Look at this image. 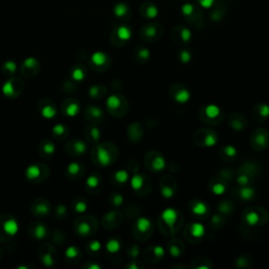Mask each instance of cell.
<instances>
[{
  "instance_id": "cell-44",
  "label": "cell",
  "mask_w": 269,
  "mask_h": 269,
  "mask_svg": "<svg viewBox=\"0 0 269 269\" xmlns=\"http://www.w3.org/2000/svg\"><path fill=\"white\" fill-rule=\"evenodd\" d=\"M198 3L200 6H202V8L204 9H210L213 8V6H215L217 0H197Z\"/></svg>"
},
{
  "instance_id": "cell-59",
  "label": "cell",
  "mask_w": 269,
  "mask_h": 269,
  "mask_svg": "<svg viewBox=\"0 0 269 269\" xmlns=\"http://www.w3.org/2000/svg\"><path fill=\"white\" fill-rule=\"evenodd\" d=\"M90 248L92 251H99L101 248V244L98 241H93L90 243Z\"/></svg>"
},
{
  "instance_id": "cell-35",
  "label": "cell",
  "mask_w": 269,
  "mask_h": 269,
  "mask_svg": "<svg viewBox=\"0 0 269 269\" xmlns=\"http://www.w3.org/2000/svg\"><path fill=\"white\" fill-rule=\"evenodd\" d=\"M178 57L182 63H188L192 60V52L187 49H181L178 53Z\"/></svg>"
},
{
  "instance_id": "cell-23",
  "label": "cell",
  "mask_w": 269,
  "mask_h": 269,
  "mask_svg": "<svg viewBox=\"0 0 269 269\" xmlns=\"http://www.w3.org/2000/svg\"><path fill=\"white\" fill-rule=\"evenodd\" d=\"M254 120L259 123L265 122L269 117V106L265 103H258L252 110Z\"/></svg>"
},
{
  "instance_id": "cell-12",
  "label": "cell",
  "mask_w": 269,
  "mask_h": 269,
  "mask_svg": "<svg viewBox=\"0 0 269 269\" xmlns=\"http://www.w3.org/2000/svg\"><path fill=\"white\" fill-rule=\"evenodd\" d=\"M132 38V28L125 24H121L114 30L112 34V42L115 46H124Z\"/></svg>"
},
{
  "instance_id": "cell-62",
  "label": "cell",
  "mask_w": 269,
  "mask_h": 269,
  "mask_svg": "<svg viewBox=\"0 0 269 269\" xmlns=\"http://www.w3.org/2000/svg\"><path fill=\"white\" fill-rule=\"evenodd\" d=\"M37 212L40 213V214H47L49 212V208L45 204H40L37 207Z\"/></svg>"
},
{
  "instance_id": "cell-14",
  "label": "cell",
  "mask_w": 269,
  "mask_h": 269,
  "mask_svg": "<svg viewBox=\"0 0 269 269\" xmlns=\"http://www.w3.org/2000/svg\"><path fill=\"white\" fill-rule=\"evenodd\" d=\"M181 13L183 17L193 24L199 23L202 19V12L197 5L193 3H184L181 8Z\"/></svg>"
},
{
  "instance_id": "cell-60",
  "label": "cell",
  "mask_w": 269,
  "mask_h": 269,
  "mask_svg": "<svg viewBox=\"0 0 269 269\" xmlns=\"http://www.w3.org/2000/svg\"><path fill=\"white\" fill-rule=\"evenodd\" d=\"M139 251H140L139 247H138L137 245H133L132 248H130V250H129V256L137 257L138 254H139Z\"/></svg>"
},
{
  "instance_id": "cell-21",
  "label": "cell",
  "mask_w": 269,
  "mask_h": 269,
  "mask_svg": "<svg viewBox=\"0 0 269 269\" xmlns=\"http://www.w3.org/2000/svg\"><path fill=\"white\" fill-rule=\"evenodd\" d=\"M208 187L209 190L212 191V193H214L215 195H223L225 194L227 190V181L221 178L220 176L215 177L212 180L209 181L208 183Z\"/></svg>"
},
{
  "instance_id": "cell-16",
  "label": "cell",
  "mask_w": 269,
  "mask_h": 269,
  "mask_svg": "<svg viewBox=\"0 0 269 269\" xmlns=\"http://www.w3.org/2000/svg\"><path fill=\"white\" fill-rule=\"evenodd\" d=\"M205 229L203 227V225L199 223H192L188 225V226L184 230V236L188 241L193 243L198 242L200 240L204 237Z\"/></svg>"
},
{
  "instance_id": "cell-22",
  "label": "cell",
  "mask_w": 269,
  "mask_h": 269,
  "mask_svg": "<svg viewBox=\"0 0 269 269\" xmlns=\"http://www.w3.org/2000/svg\"><path fill=\"white\" fill-rule=\"evenodd\" d=\"M228 124L229 126L235 129V130H244L247 127V124H248V122H247V119L244 117L243 115L241 114H232L229 116L228 118Z\"/></svg>"
},
{
  "instance_id": "cell-15",
  "label": "cell",
  "mask_w": 269,
  "mask_h": 269,
  "mask_svg": "<svg viewBox=\"0 0 269 269\" xmlns=\"http://www.w3.org/2000/svg\"><path fill=\"white\" fill-rule=\"evenodd\" d=\"M170 94L171 97L178 103H186L191 99V92L182 83H174L171 87Z\"/></svg>"
},
{
  "instance_id": "cell-10",
  "label": "cell",
  "mask_w": 269,
  "mask_h": 269,
  "mask_svg": "<svg viewBox=\"0 0 269 269\" xmlns=\"http://www.w3.org/2000/svg\"><path fill=\"white\" fill-rule=\"evenodd\" d=\"M130 184H132V187L138 195L147 196L150 193L151 182L149 178L144 176V174H136L130 180Z\"/></svg>"
},
{
  "instance_id": "cell-53",
  "label": "cell",
  "mask_w": 269,
  "mask_h": 269,
  "mask_svg": "<svg viewBox=\"0 0 269 269\" xmlns=\"http://www.w3.org/2000/svg\"><path fill=\"white\" fill-rule=\"evenodd\" d=\"M87 208V205H86V203L81 201V202H78L76 206H75V209H76V212L77 213H84L85 210Z\"/></svg>"
},
{
  "instance_id": "cell-39",
  "label": "cell",
  "mask_w": 269,
  "mask_h": 269,
  "mask_svg": "<svg viewBox=\"0 0 269 269\" xmlns=\"http://www.w3.org/2000/svg\"><path fill=\"white\" fill-rule=\"evenodd\" d=\"M224 218H222L221 216L219 215H216L213 217V219L212 221H210V225H212V226L215 228H220V227H223V225H224Z\"/></svg>"
},
{
  "instance_id": "cell-54",
  "label": "cell",
  "mask_w": 269,
  "mask_h": 269,
  "mask_svg": "<svg viewBox=\"0 0 269 269\" xmlns=\"http://www.w3.org/2000/svg\"><path fill=\"white\" fill-rule=\"evenodd\" d=\"M5 70H8L9 72H15L16 71V68H17V65L16 63L14 62V61H8V62H5L4 64V67H3Z\"/></svg>"
},
{
  "instance_id": "cell-3",
  "label": "cell",
  "mask_w": 269,
  "mask_h": 269,
  "mask_svg": "<svg viewBox=\"0 0 269 269\" xmlns=\"http://www.w3.org/2000/svg\"><path fill=\"white\" fill-rule=\"evenodd\" d=\"M269 215L265 209L260 207H250L243 214V221L249 226H261L267 223Z\"/></svg>"
},
{
  "instance_id": "cell-50",
  "label": "cell",
  "mask_w": 269,
  "mask_h": 269,
  "mask_svg": "<svg viewBox=\"0 0 269 269\" xmlns=\"http://www.w3.org/2000/svg\"><path fill=\"white\" fill-rule=\"evenodd\" d=\"M24 65L27 69H33L34 67L37 65V60H36L35 58H27V59H25V61L24 62Z\"/></svg>"
},
{
  "instance_id": "cell-5",
  "label": "cell",
  "mask_w": 269,
  "mask_h": 269,
  "mask_svg": "<svg viewBox=\"0 0 269 269\" xmlns=\"http://www.w3.org/2000/svg\"><path fill=\"white\" fill-rule=\"evenodd\" d=\"M106 107L112 115L116 117H121L127 113L128 103L124 97L120 95H112L107 98Z\"/></svg>"
},
{
  "instance_id": "cell-41",
  "label": "cell",
  "mask_w": 269,
  "mask_h": 269,
  "mask_svg": "<svg viewBox=\"0 0 269 269\" xmlns=\"http://www.w3.org/2000/svg\"><path fill=\"white\" fill-rule=\"evenodd\" d=\"M2 92L5 96H13L14 95V86L12 81H6L2 86Z\"/></svg>"
},
{
  "instance_id": "cell-38",
  "label": "cell",
  "mask_w": 269,
  "mask_h": 269,
  "mask_svg": "<svg viewBox=\"0 0 269 269\" xmlns=\"http://www.w3.org/2000/svg\"><path fill=\"white\" fill-rule=\"evenodd\" d=\"M87 110H89V113L91 114V116L93 118H95V119H101L103 117V113L102 111L100 110L99 107L97 106H90L89 108H87Z\"/></svg>"
},
{
  "instance_id": "cell-27",
  "label": "cell",
  "mask_w": 269,
  "mask_h": 269,
  "mask_svg": "<svg viewBox=\"0 0 269 269\" xmlns=\"http://www.w3.org/2000/svg\"><path fill=\"white\" fill-rule=\"evenodd\" d=\"M128 136L129 139L135 143H138L143 136V129L140 123H134V124L129 125L128 127Z\"/></svg>"
},
{
  "instance_id": "cell-32",
  "label": "cell",
  "mask_w": 269,
  "mask_h": 269,
  "mask_svg": "<svg viewBox=\"0 0 269 269\" xmlns=\"http://www.w3.org/2000/svg\"><path fill=\"white\" fill-rule=\"evenodd\" d=\"M40 167L37 166V165H31V166H28L26 171H25V176L27 179H36V178H38L40 176Z\"/></svg>"
},
{
  "instance_id": "cell-46",
  "label": "cell",
  "mask_w": 269,
  "mask_h": 269,
  "mask_svg": "<svg viewBox=\"0 0 269 269\" xmlns=\"http://www.w3.org/2000/svg\"><path fill=\"white\" fill-rule=\"evenodd\" d=\"M111 202H112V204L115 205V206H118V205H121L122 204V202H123V197L121 195L119 194H114L112 196V199H111Z\"/></svg>"
},
{
  "instance_id": "cell-36",
  "label": "cell",
  "mask_w": 269,
  "mask_h": 269,
  "mask_svg": "<svg viewBox=\"0 0 269 269\" xmlns=\"http://www.w3.org/2000/svg\"><path fill=\"white\" fill-rule=\"evenodd\" d=\"M120 247H121V243L117 239H111L106 244V249L111 253H116L117 251H119Z\"/></svg>"
},
{
  "instance_id": "cell-56",
  "label": "cell",
  "mask_w": 269,
  "mask_h": 269,
  "mask_svg": "<svg viewBox=\"0 0 269 269\" xmlns=\"http://www.w3.org/2000/svg\"><path fill=\"white\" fill-rule=\"evenodd\" d=\"M100 86H92L91 90H90V95L93 97V98H96V97H99L100 95Z\"/></svg>"
},
{
  "instance_id": "cell-8",
  "label": "cell",
  "mask_w": 269,
  "mask_h": 269,
  "mask_svg": "<svg viewBox=\"0 0 269 269\" xmlns=\"http://www.w3.org/2000/svg\"><path fill=\"white\" fill-rule=\"evenodd\" d=\"M250 145L254 150L263 151L269 145V133L265 128H258L250 137Z\"/></svg>"
},
{
  "instance_id": "cell-26",
  "label": "cell",
  "mask_w": 269,
  "mask_h": 269,
  "mask_svg": "<svg viewBox=\"0 0 269 269\" xmlns=\"http://www.w3.org/2000/svg\"><path fill=\"white\" fill-rule=\"evenodd\" d=\"M92 63L99 69H106L110 64V58L103 52H96L92 55Z\"/></svg>"
},
{
  "instance_id": "cell-2",
  "label": "cell",
  "mask_w": 269,
  "mask_h": 269,
  "mask_svg": "<svg viewBox=\"0 0 269 269\" xmlns=\"http://www.w3.org/2000/svg\"><path fill=\"white\" fill-rule=\"evenodd\" d=\"M199 118L207 125H219L223 121L224 114L220 110V107L215 104H208L201 107L199 111Z\"/></svg>"
},
{
  "instance_id": "cell-20",
  "label": "cell",
  "mask_w": 269,
  "mask_h": 269,
  "mask_svg": "<svg viewBox=\"0 0 269 269\" xmlns=\"http://www.w3.org/2000/svg\"><path fill=\"white\" fill-rule=\"evenodd\" d=\"M234 193L235 197H237L238 199H241L242 201H251L252 199H254L257 195L256 190H254L253 187H251L250 185L248 186H240L236 190L232 191Z\"/></svg>"
},
{
  "instance_id": "cell-52",
  "label": "cell",
  "mask_w": 269,
  "mask_h": 269,
  "mask_svg": "<svg viewBox=\"0 0 269 269\" xmlns=\"http://www.w3.org/2000/svg\"><path fill=\"white\" fill-rule=\"evenodd\" d=\"M65 254H67L68 258H74L78 254V249L74 246H71L67 249V251H65Z\"/></svg>"
},
{
  "instance_id": "cell-18",
  "label": "cell",
  "mask_w": 269,
  "mask_h": 269,
  "mask_svg": "<svg viewBox=\"0 0 269 269\" xmlns=\"http://www.w3.org/2000/svg\"><path fill=\"white\" fill-rule=\"evenodd\" d=\"M139 11H140V15L143 18L148 19V20L155 19L158 16V14H159L158 6L154 2H151V1L143 2L140 5Z\"/></svg>"
},
{
  "instance_id": "cell-55",
  "label": "cell",
  "mask_w": 269,
  "mask_h": 269,
  "mask_svg": "<svg viewBox=\"0 0 269 269\" xmlns=\"http://www.w3.org/2000/svg\"><path fill=\"white\" fill-rule=\"evenodd\" d=\"M90 134H91L92 139L95 140V141H97L100 138V130L97 127H92Z\"/></svg>"
},
{
  "instance_id": "cell-33",
  "label": "cell",
  "mask_w": 269,
  "mask_h": 269,
  "mask_svg": "<svg viewBox=\"0 0 269 269\" xmlns=\"http://www.w3.org/2000/svg\"><path fill=\"white\" fill-rule=\"evenodd\" d=\"M234 204L230 201H222L219 203V205H218V209L220 210V213L224 214V215H229L230 213H232V210H234Z\"/></svg>"
},
{
  "instance_id": "cell-17",
  "label": "cell",
  "mask_w": 269,
  "mask_h": 269,
  "mask_svg": "<svg viewBox=\"0 0 269 269\" xmlns=\"http://www.w3.org/2000/svg\"><path fill=\"white\" fill-rule=\"evenodd\" d=\"M161 193L164 198H171L177 192V183L171 176H165L161 180Z\"/></svg>"
},
{
  "instance_id": "cell-40",
  "label": "cell",
  "mask_w": 269,
  "mask_h": 269,
  "mask_svg": "<svg viewBox=\"0 0 269 269\" xmlns=\"http://www.w3.org/2000/svg\"><path fill=\"white\" fill-rule=\"evenodd\" d=\"M91 229H92L91 225H90L89 223H86V222H83V223L80 224L79 226H78V228H77V230H78L79 234H80V235H82V236L89 235L90 232H91Z\"/></svg>"
},
{
  "instance_id": "cell-11",
  "label": "cell",
  "mask_w": 269,
  "mask_h": 269,
  "mask_svg": "<svg viewBox=\"0 0 269 269\" xmlns=\"http://www.w3.org/2000/svg\"><path fill=\"white\" fill-rule=\"evenodd\" d=\"M145 165L151 171H161L165 167V159L159 151H149L145 156Z\"/></svg>"
},
{
  "instance_id": "cell-1",
  "label": "cell",
  "mask_w": 269,
  "mask_h": 269,
  "mask_svg": "<svg viewBox=\"0 0 269 269\" xmlns=\"http://www.w3.org/2000/svg\"><path fill=\"white\" fill-rule=\"evenodd\" d=\"M158 222L165 224V227L163 226L159 228L162 234L166 236H173L180 229V227L182 226L183 217L177 209L169 208L165 212H163Z\"/></svg>"
},
{
  "instance_id": "cell-4",
  "label": "cell",
  "mask_w": 269,
  "mask_h": 269,
  "mask_svg": "<svg viewBox=\"0 0 269 269\" xmlns=\"http://www.w3.org/2000/svg\"><path fill=\"white\" fill-rule=\"evenodd\" d=\"M164 32V28L161 24L156 23V21H150V23L144 24L140 30V38L144 42H155L161 38Z\"/></svg>"
},
{
  "instance_id": "cell-61",
  "label": "cell",
  "mask_w": 269,
  "mask_h": 269,
  "mask_svg": "<svg viewBox=\"0 0 269 269\" xmlns=\"http://www.w3.org/2000/svg\"><path fill=\"white\" fill-rule=\"evenodd\" d=\"M43 263H45L47 266L53 264V259L50 257V254H47V256L43 257Z\"/></svg>"
},
{
  "instance_id": "cell-24",
  "label": "cell",
  "mask_w": 269,
  "mask_h": 269,
  "mask_svg": "<svg viewBox=\"0 0 269 269\" xmlns=\"http://www.w3.org/2000/svg\"><path fill=\"white\" fill-rule=\"evenodd\" d=\"M164 257V249L161 246H151L144 252V259L148 262H159Z\"/></svg>"
},
{
  "instance_id": "cell-25",
  "label": "cell",
  "mask_w": 269,
  "mask_h": 269,
  "mask_svg": "<svg viewBox=\"0 0 269 269\" xmlns=\"http://www.w3.org/2000/svg\"><path fill=\"white\" fill-rule=\"evenodd\" d=\"M114 15L122 21H127L132 16V11L126 3L119 2L114 6Z\"/></svg>"
},
{
  "instance_id": "cell-45",
  "label": "cell",
  "mask_w": 269,
  "mask_h": 269,
  "mask_svg": "<svg viewBox=\"0 0 269 269\" xmlns=\"http://www.w3.org/2000/svg\"><path fill=\"white\" fill-rule=\"evenodd\" d=\"M72 76L75 80H78V81H80V80H82L84 78V72H83L82 69L75 68L74 70H73Z\"/></svg>"
},
{
  "instance_id": "cell-28",
  "label": "cell",
  "mask_w": 269,
  "mask_h": 269,
  "mask_svg": "<svg viewBox=\"0 0 269 269\" xmlns=\"http://www.w3.org/2000/svg\"><path fill=\"white\" fill-rule=\"evenodd\" d=\"M169 249L171 252V257H180L181 254L184 251V245L182 241H180L179 239H172L171 241L169 243Z\"/></svg>"
},
{
  "instance_id": "cell-37",
  "label": "cell",
  "mask_w": 269,
  "mask_h": 269,
  "mask_svg": "<svg viewBox=\"0 0 269 269\" xmlns=\"http://www.w3.org/2000/svg\"><path fill=\"white\" fill-rule=\"evenodd\" d=\"M41 114L43 117H46L47 119H50L56 115V110H55V107L52 105H47L42 108Z\"/></svg>"
},
{
  "instance_id": "cell-43",
  "label": "cell",
  "mask_w": 269,
  "mask_h": 269,
  "mask_svg": "<svg viewBox=\"0 0 269 269\" xmlns=\"http://www.w3.org/2000/svg\"><path fill=\"white\" fill-rule=\"evenodd\" d=\"M86 184L89 187L96 188L100 185V179L97 176H90L86 180Z\"/></svg>"
},
{
  "instance_id": "cell-31",
  "label": "cell",
  "mask_w": 269,
  "mask_h": 269,
  "mask_svg": "<svg viewBox=\"0 0 269 269\" xmlns=\"http://www.w3.org/2000/svg\"><path fill=\"white\" fill-rule=\"evenodd\" d=\"M3 229L8 235L15 236L19 229L18 223L14 219H9L8 221H5V223L3 224Z\"/></svg>"
},
{
  "instance_id": "cell-57",
  "label": "cell",
  "mask_w": 269,
  "mask_h": 269,
  "mask_svg": "<svg viewBox=\"0 0 269 269\" xmlns=\"http://www.w3.org/2000/svg\"><path fill=\"white\" fill-rule=\"evenodd\" d=\"M53 132H54L56 135H62V134L65 132V127H64L62 124H57V125L54 126Z\"/></svg>"
},
{
  "instance_id": "cell-42",
  "label": "cell",
  "mask_w": 269,
  "mask_h": 269,
  "mask_svg": "<svg viewBox=\"0 0 269 269\" xmlns=\"http://www.w3.org/2000/svg\"><path fill=\"white\" fill-rule=\"evenodd\" d=\"M79 110H80L79 104L76 102H73L67 107V114L71 116V117H73V116H76L78 114Z\"/></svg>"
},
{
  "instance_id": "cell-19",
  "label": "cell",
  "mask_w": 269,
  "mask_h": 269,
  "mask_svg": "<svg viewBox=\"0 0 269 269\" xmlns=\"http://www.w3.org/2000/svg\"><path fill=\"white\" fill-rule=\"evenodd\" d=\"M190 209L194 216L200 218V219H204V218L207 217L209 214L208 206L204 202H202L200 200H193L190 203Z\"/></svg>"
},
{
  "instance_id": "cell-30",
  "label": "cell",
  "mask_w": 269,
  "mask_h": 269,
  "mask_svg": "<svg viewBox=\"0 0 269 269\" xmlns=\"http://www.w3.org/2000/svg\"><path fill=\"white\" fill-rule=\"evenodd\" d=\"M220 157L225 161H234L237 157V149L231 145H226L220 151Z\"/></svg>"
},
{
  "instance_id": "cell-34",
  "label": "cell",
  "mask_w": 269,
  "mask_h": 269,
  "mask_svg": "<svg viewBox=\"0 0 269 269\" xmlns=\"http://www.w3.org/2000/svg\"><path fill=\"white\" fill-rule=\"evenodd\" d=\"M114 180L117 184H124L128 180V172L126 171H118L114 173Z\"/></svg>"
},
{
  "instance_id": "cell-29",
  "label": "cell",
  "mask_w": 269,
  "mask_h": 269,
  "mask_svg": "<svg viewBox=\"0 0 269 269\" xmlns=\"http://www.w3.org/2000/svg\"><path fill=\"white\" fill-rule=\"evenodd\" d=\"M134 57L136 61L140 62V63H144V62H147L149 60L150 58V52L149 49L144 48V47H137L135 49V52H134Z\"/></svg>"
},
{
  "instance_id": "cell-13",
  "label": "cell",
  "mask_w": 269,
  "mask_h": 269,
  "mask_svg": "<svg viewBox=\"0 0 269 269\" xmlns=\"http://www.w3.org/2000/svg\"><path fill=\"white\" fill-rule=\"evenodd\" d=\"M171 37L173 41L181 46H186L192 41V32L184 25H176L172 28Z\"/></svg>"
},
{
  "instance_id": "cell-58",
  "label": "cell",
  "mask_w": 269,
  "mask_h": 269,
  "mask_svg": "<svg viewBox=\"0 0 269 269\" xmlns=\"http://www.w3.org/2000/svg\"><path fill=\"white\" fill-rule=\"evenodd\" d=\"M43 149H45V151L47 152V154H53V152L55 151V147H54L53 143L48 142L45 145V147H43Z\"/></svg>"
},
{
  "instance_id": "cell-51",
  "label": "cell",
  "mask_w": 269,
  "mask_h": 269,
  "mask_svg": "<svg viewBox=\"0 0 269 269\" xmlns=\"http://www.w3.org/2000/svg\"><path fill=\"white\" fill-rule=\"evenodd\" d=\"M219 176H220L221 178L225 179L226 181H229V180L232 178V171H231L230 170H228V169H225V170H223V171L220 172Z\"/></svg>"
},
{
  "instance_id": "cell-7",
  "label": "cell",
  "mask_w": 269,
  "mask_h": 269,
  "mask_svg": "<svg viewBox=\"0 0 269 269\" xmlns=\"http://www.w3.org/2000/svg\"><path fill=\"white\" fill-rule=\"evenodd\" d=\"M118 151L116 149L115 147L111 144H102L98 145L96 148V156H97V161L100 165L107 166L110 165L112 162L115 161V159L117 158Z\"/></svg>"
},
{
  "instance_id": "cell-6",
  "label": "cell",
  "mask_w": 269,
  "mask_h": 269,
  "mask_svg": "<svg viewBox=\"0 0 269 269\" xmlns=\"http://www.w3.org/2000/svg\"><path fill=\"white\" fill-rule=\"evenodd\" d=\"M195 143L202 147H212L218 142V135L210 128H201L194 135Z\"/></svg>"
},
{
  "instance_id": "cell-9",
  "label": "cell",
  "mask_w": 269,
  "mask_h": 269,
  "mask_svg": "<svg viewBox=\"0 0 269 269\" xmlns=\"http://www.w3.org/2000/svg\"><path fill=\"white\" fill-rule=\"evenodd\" d=\"M152 230H154V226H152L150 220L147 218H139L135 223L134 235L140 241H145L151 236Z\"/></svg>"
},
{
  "instance_id": "cell-47",
  "label": "cell",
  "mask_w": 269,
  "mask_h": 269,
  "mask_svg": "<svg viewBox=\"0 0 269 269\" xmlns=\"http://www.w3.org/2000/svg\"><path fill=\"white\" fill-rule=\"evenodd\" d=\"M80 169H81V166H80L78 163L73 162L68 166V171L71 174H77L80 171Z\"/></svg>"
},
{
  "instance_id": "cell-48",
  "label": "cell",
  "mask_w": 269,
  "mask_h": 269,
  "mask_svg": "<svg viewBox=\"0 0 269 269\" xmlns=\"http://www.w3.org/2000/svg\"><path fill=\"white\" fill-rule=\"evenodd\" d=\"M47 235V229L45 226H38L36 227V230H35V236L36 238L38 239H41V238H45Z\"/></svg>"
},
{
  "instance_id": "cell-49",
  "label": "cell",
  "mask_w": 269,
  "mask_h": 269,
  "mask_svg": "<svg viewBox=\"0 0 269 269\" xmlns=\"http://www.w3.org/2000/svg\"><path fill=\"white\" fill-rule=\"evenodd\" d=\"M75 149L78 154H82L86 150V144L82 141H76L75 142Z\"/></svg>"
}]
</instances>
